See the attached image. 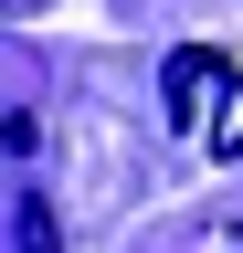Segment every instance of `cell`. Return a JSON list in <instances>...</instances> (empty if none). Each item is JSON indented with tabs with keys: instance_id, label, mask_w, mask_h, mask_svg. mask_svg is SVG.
<instances>
[{
	"instance_id": "1",
	"label": "cell",
	"mask_w": 243,
	"mask_h": 253,
	"mask_svg": "<svg viewBox=\"0 0 243 253\" xmlns=\"http://www.w3.org/2000/svg\"><path fill=\"white\" fill-rule=\"evenodd\" d=\"M169 84H180V95H169L180 126H211V84H222V63H211V53H180V63H169Z\"/></svg>"
},
{
	"instance_id": "2",
	"label": "cell",
	"mask_w": 243,
	"mask_h": 253,
	"mask_svg": "<svg viewBox=\"0 0 243 253\" xmlns=\"http://www.w3.org/2000/svg\"><path fill=\"white\" fill-rule=\"evenodd\" d=\"M243 95V84H233ZM211 148H243V106H222V116H211Z\"/></svg>"
}]
</instances>
